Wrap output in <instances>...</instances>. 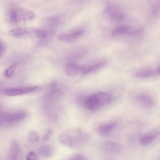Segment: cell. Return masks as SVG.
<instances>
[{
    "instance_id": "1",
    "label": "cell",
    "mask_w": 160,
    "mask_h": 160,
    "mask_svg": "<svg viewBox=\"0 0 160 160\" xmlns=\"http://www.w3.org/2000/svg\"><path fill=\"white\" fill-rule=\"evenodd\" d=\"M89 138V135L86 131L78 128L63 131L60 134L58 139L62 144L69 148H76L85 144Z\"/></svg>"
},
{
    "instance_id": "2",
    "label": "cell",
    "mask_w": 160,
    "mask_h": 160,
    "mask_svg": "<svg viewBox=\"0 0 160 160\" xmlns=\"http://www.w3.org/2000/svg\"><path fill=\"white\" fill-rule=\"evenodd\" d=\"M111 99V96L109 93L103 92H97L86 98L84 106L88 109L94 111L108 104Z\"/></svg>"
},
{
    "instance_id": "3",
    "label": "cell",
    "mask_w": 160,
    "mask_h": 160,
    "mask_svg": "<svg viewBox=\"0 0 160 160\" xmlns=\"http://www.w3.org/2000/svg\"><path fill=\"white\" fill-rule=\"evenodd\" d=\"M35 14L32 11L25 8L15 7L11 8L8 13V19L11 23L29 21L33 20Z\"/></svg>"
},
{
    "instance_id": "4",
    "label": "cell",
    "mask_w": 160,
    "mask_h": 160,
    "mask_svg": "<svg viewBox=\"0 0 160 160\" xmlns=\"http://www.w3.org/2000/svg\"><path fill=\"white\" fill-rule=\"evenodd\" d=\"M135 100L139 107L147 110L152 109L156 105L154 98L146 93L139 94L136 96Z\"/></svg>"
},
{
    "instance_id": "5",
    "label": "cell",
    "mask_w": 160,
    "mask_h": 160,
    "mask_svg": "<svg viewBox=\"0 0 160 160\" xmlns=\"http://www.w3.org/2000/svg\"><path fill=\"white\" fill-rule=\"evenodd\" d=\"M37 89L35 86L8 88L4 89V92L7 96H14L32 92Z\"/></svg>"
},
{
    "instance_id": "6",
    "label": "cell",
    "mask_w": 160,
    "mask_h": 160,
    "mask_svg": "<svg viewBox=\"0 0 160 160\" xmlns=\"http://www.w3.org/2000/svg\"><path fill=\"white\" fill-rule=\"evenodd\" d=\"M101 148L104 151L110 154L117 155L121 152L122 148L119 143L112 141H103L101 144Z\"/></svg>"
},
{
    "instance_id": "7",
    "label": "cell",
    "mask_w": 160,
    "mask_h": 160,
    "mask_svg": "<svg viewBox=\"0 0 160 160\" xmlns=\"http://www.w3.org/2000/svg\"><path fill=\"white\" fill-rule=\"evenodd\" d=\"M84 32L83 29L77 30L68 33L60 34L58 35V38L60 41L64 42L72 43L79 38Z\"/></svg>"
},
{
    "instance_id": "8",
    "label": "cell",
    "mask_w": 160,
    "mask_h": 160,
    "mask_svg": "<svg viewBox=\"0 0 160 160\" xmlns=\"http://www.w3.org/2000/svg\"><path fill=\"white\" fill-rule=\"evenodd\" d=\"M27 116L26 112L23 111H18L12 113H4L1 115V119L8 123H12L19 121Z\"/></svg>"
},
{
    "instance_id": "9",
    "label": "cell",
    "mask_w": 160,
    "mask_h": 160,
    "mask_svg": "<svg viewBox=\"0 0 160 160\" xmlns=\"http://www.w3.org/2000/svg\"><path fill=\"white\" fill-rule=\"evenodd\" d=\"M85 66H80L72 62L68 63L65 66L64 70L66 73L69 77L76 76L82 72Z\"/></svg>"
},
{
    "instance_id": "10",
    "label": "cell",
    "mask_w": 160,
    "mask_h": 160,
    "mask_svg": "<svg viewBox=\"0 0 160 160\" xmlns=\"http://www.w3.org/2000/svg\"><path fill=\"white\" fill-rule=\"evenodd\" d=\"M160 133L158 131H152L141 136L139 138L140 144L142 146L149 145L158 137Z\"/></svg>"
},
{
    "instance_id": "11",
    "label": "cell",
    "mask_w": 160,
    "mask_h": 160,
    "mask_svg": "<svg viewBox=\"0 0 160 160\" xmlns=\"http://www.w3.org/2000/svg\"><path fill=\"white\" fill-rule=\"evenodd\" d=\"M13 38H20L30 35H33V28H20L13 29L8 32Z\"/></svg>"
},
{
    "instance_id": "12",
    "label": "cell",
    "mask_w": 160,
    "mask_h": 160,
    "mask_svg": "<svg viewBox=\"0 0 160 160\" xmlns=\"http://www.w3.org/2000/svg\"><path fill=\"white\" fill-rule=\"evenodd\" d=\"M106 12L109 16L110 18L115 22L122 20L124 18L123 14L114 7L109 6L106 8Z\"/></svg>"
},
{
    "instance_id": "13",
    "label": "cell",
    "mask_w": 160,
    "mask_h": 160,
    "mask_svg": "<svg viewBox=\"0 0 160 160\" xmlns=\"http://www.w3.org/2000/svg\"><path fill=\"white\" fill-rule=\"evenodd\" d=\"M20 150L19 144L17 141L15 139L12 140L8 153V159L9 160L17 159L19 154Z\"/></svg>"
},
{
    "instance_id": "14",
    "label": "cell",
    "mask_w": 160,
    "mask_h": 160,
    "mask_svg": "<svg viewBox=\"0 0 160 160\" xmlns=\"http://www.w3.org/2000/svg\"><path fill=\"white\" fill-rule=\"evenodd\" d=\"M142 31L141 29L132 30L129 27L126 26H121L114 29L112 32V34L113 36L121 34L135 35L139 34Z\"/></svg>"
},
{
    "instance_id": "15",
    "label": "cell",
    "mask_w": 160,
    "mask_h": 160,
    "mask_svg": "<svg viewBox=\"0 0 160 160\" xmlns=\"http://www.w3.org/2000/svg\"><path fill=\"white\" fill-rule=\"evenodd\" d=\"M116 126L117 123L113 122L104 124L98 127L97 131L101 135H108L115 128Z\"/></svg>"
},
{
    "instance_id": "16",
    "label": "cell",
    "mask_w": 160,
    "mask_h": 160,
    "mask_svg": "<svg viewBox=\"0 0 160 160\" xmlns=\"http://www.w3.org/2000/svg\"><path fill=\"white\" fill-rule=\"evenodd\" d=\"M106 62L104 60H101L89 65L85 67L82 72L83 75H87L92 73L103 67L106 64Z\"/></svg>"
},
{
    "instance_id": "17",
    "label": "cell",
    "mask_w": 160,
    "mask_h": 160,
    "mask_svg": "<svg viewBox=\"0 0 160 160\" xmlns=\"http://www.w3.org/2000/svg\"><path fill=\"white\" fill-rule=\"evenodd\" d=\"M38 154L41 156L46 158L50 157L53 152V149L51 146L43 144L40 146L38 149Z\"/></svg>"
},
{
    "instance_id": "18",
    "label": "cell",
    "mask_w": 160,
    "mask_h": 160,
    "mask_svg": "<svg viewBox=\"0 0 160 160\" xmlns=\"http://www.w3.org/2000/svg\"><path fill=\"white\" fill-rule=\"evenodd\" d=\"M156 73V70L150 68L141 70L137 72L136 76L139 78H145L150 77Z\"/></svg>"
},
{
    "instance_id": "19",
    "label": "cell",
    "mask_w": 160,
    "mask_h": 160,
    "mask_svg": "<svg viewBox=\"0 0 160 160\" xmlns=\"http://www.w3.org/2000/svg\"><path fill=\"white\" fill-rule=\"evenodd\" d=\"M44 22L49 26H55L58 25L61 22V20L58 16H51L46 18Z\"/></svg>"
},
{
    "instance_id": "20",
    "label": "cell",
    "mask_w": 160,
    "mask_h": 160,
    "mask_svg": "<svg viewBox=\"0 0 160 160\" xmlns=\"http://www.w3.org/2000/svg\"><path fill=\"white\" fill-rule=\"evenodd\" d=\"M16 68V64H13L8 67L4 72L5 77L7 78L12 77L14 74Z\"/></svg>"
},
{
    "instance_id": "21",
    "label": "cell",
    "mask_w": 160,
    "mask_h": 160,
    "mask_svg": "<svg viewBox=\"0 0 160 160\" xmlns=\"http://www.w3.org/2000/svg\"><path fill=\"white\" fill-rule=\"evenodd\" d=\"M33 32L34 36L41 39L45 38L48 34L47 31L39 28H33Z\"/></svg>"
},
{
    "instance_id": "22",
    "label": "cell",
    "mask_w": 160,
    "mask_h": 160,
    "mask_svg": "<svg viewBox=\"0 0 160 160\" xmlns=\"http://www.w3.org/2000/svg\"><path fill=\"white\" fill-rule=\"evenodd\" d=\"M39 139L38 134L35 132L31 131L28 135V139L30 142L35 143L37 142Z\"/></svg>"
},
{
    "instance_id": "23",
    "label": "cell",
    "mask_w": 160,
    "mask_h": 160,
    "mask_svg": "<svg viewBox=\"0 0 160 160\" xmlns=\"http://www.w3.org/2000/svg\"><path fill=\"white\" fill-rule=\"evenodd\" d=\"M70 159L75 160H84L87 159L86 157L84 155L80 153L74 154L70 157Z\"/></svg>"
},
{
    "instance_id": "24",
    "label": "cell",
    "mask_w": 160,
    "mask_h": 160,
    "mask_svg": "<svg viewBox=\"0 0 160 160\" xmlns=\"http://www.w3.org/2000/svg\"><path fill=\"white\" fill-rule=\"evenodd\" d=\"M52 130L51 129H48L43 136V140L44 141L48 140L52 135Z\"/></svg>"
},
{
    "instance_id": "25",
    "label": "cell",
    "mask_w": 160,
    "mask_h": 160,
    "mask_svg": "<svg viewBox=\"0 0 160 160\" xmlns=\"http://www.w3.org/2000/svg\"><path fill=\"white\" fill-rule=\"evenodd\" d=\"M37 159V155L33 152H29L26 157V159L28 160H36Z\"/></svg>"
},
{
    "instance_id": "26",
    "label": "cell",
    "mask_w": 160,
    "mask_h": 160,
    "mask_svg": "<svg viewBox=\"0 0 160 160\" xmlns=\"http://www.w3.org/2000/svg\"><path fill=\"white\" fill-rule=\"evenodd\" d=\"M0 57H1L4 53L5 49L6 46L4 43L2 41H0Z\"/></svg>"
},
{
    "instance_id": "27",
    "label": "cell",
    "mask_w": 160,
    "mask_h": 160,
    "mask_svg": "<svg viewBox=\"0 0 160 160\" xmlns=\"http://www.w3.org/2000/svg\"><path fill=\"white\" fill-rule=\"evenodd\" d=\"M156 73L160 75V65L158 68L156 70Z\"/></svg>"
}]
</instances>
